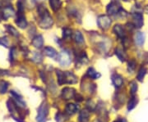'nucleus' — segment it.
I'll list each match as a JSON object with an SVG mask.
<instances>
[{"instance_id":"1","label":"nucleus","mask_w":148,"mask_h":122,"mask_svg":"<svg viewBox=\"0 0 148 122\" xmlns=\"http://www.w3.org/2000/svg\"><path fill=\"white\" fill-rule=\"evenodd\" d=\"M38 13L40 16V26L42 28H49L53 26V18L49 16V12L46 10L45 7H44V6H40L39 9H38Z\"/></svg>"},{"instance_id":"2","label":"nucleus","mask_w":148,"mask_h":122,"mask_svg":"<svg viewBox=\"0 0 148 122\" xmlns=\"http://www.w3.org/2000/svg\"><path fill=\"white\" fill-rule=\"evenodd\" d=\"M57 75H58V84H75L77 82V76L73 73L67 71V72H63L60 70H57Z\"/></svg>"},{"instance_id":"3","label":"nucleus","mask_w":148,"mask_h":122,"mask_svg":"<svg viewBox=\"0 0 148 122\" xmlns=\"http://www.w3.org/2000/svg\"><path fill=\"white\" fill-rule=\"evenodd\" d=\"M97 24L102 30H107L111 25V19L107 16H101L97 20Z\"/></svg>"},{"instance_id":"4","label":"nucleus","mask_w":148,"mask_h":122,"mask_svg":"<svg viewBox=\"0 0 148 122\" xmlns=\"http://www.w3.org/2000/svg\"><path fill=\"white\" fill-rule=\"evenodd\" d=\"M58 62L63 66H68L71 63V58L67 52H61L58 56Z\"/></svg>"},{"instance_id":"5","label":"nucleus","mask_w":148,"mask_h":122,"mask_svg":"<svg viewBox=\"0 0 148 122\" xmlns=\"http://www.w3.org/2000/svg\"><path fill=\"white\" fill-rule=\"evenodd\" d=\"M49 108L47 105L43 104L38 110V116H37V121L39 122H42L45 120V117H47Z\"/></svg>"},{"instance_id":"6","label":"nucleus","mask_w":148,"mask_h":122,"mask_svg":"<svg viewBox=\"0 0 148 122\" xmlns=\"http://www.w3.org/2000/svg\"><path fill=\"white\" fill-rule=\"evenodd\" d=\"M132 20H133L135 27L141 28L143 26V16L141 13L136 12V13L132 14Z\"/></svg>"},{"instance_id":"7","label":"nucleus","mask_w":148,"mask_h":122,"mask_svg":"<svg viewBox=\"0 0 148 122\" xmlns=\"http://www.w3.org/2000/svg\"><path fill=\"white\" fill-rule=\"evenodd\" d=\"M75 95V90L71 88H65L63 89V98L66 100L73 98Z\"/></svg>"},{"instance_id":"8","label":"nucleus","mask_w":148,"mask_h":122,"mask_svg":"<svg viewBox=\"0 0 148 122\" xmlns=\"http://www.w3.org/2000/svg\"><path fill=\"white\" fill-rule=\"evenodd\" d=\"M145 34L143 32H138L135 35V43L138 46H143L145 42Z\"/></svg>"},{"instance_id":"9","label":"nucleus","mask_w":148,"mask_h":122,"mask_svg":"<svg viewBox=\"0 0 148 122\" xmlns=\"http://www.w3.org/2000/svg\"><path fill=\"white\" fill-rule=\"evenodd\" d=\"M32 43L34 47L40 48L43 46V44H44V39H43V37L41 35H37V36H36V37L33 39Z\"/></svg>"},{"instance_id":"10","label":"nucleus","mask_w":148,"mask_h":122,"mask_svg":"<svg viewBox=\"0 0 148 122\" xmlns=\"http://www.w3.org/2000/svg\"><path fill=\"white\" fill-rule=\"evenodd\" d=\"M113 31H114V33L118 37L123 38L125 36L124 30H123V27H122V26H120V25H115V26H114Z\"/></svg>"},{"instance_id":"11","label":"nucleus","mask_w":148,"mask_h":122,"mask_svg":"<svg viewBox=\"0 0 148 122\" xmlns=\"http://www.w3.org/2000/svg\"><path fill=\"white\" fill-rule=\"evenodd\" d=\"M120 8V7H119ZM107 12L110 15H114L119 12V7L115 3H111L110 5L107 7Z\"/></svg>"},{"instance_id":"12","label":"nucleus","mask_w":148,"mask_h":122,"mask_svg":"<svg viewBox=\"0 0 148 122\" xmlns=\"http://www.w3.org/2000/svg\"><path fill=\"white\" fill-rule=\"evenodd\" d=\"M112 81L116 87H120L123 83V80L121 75H114L112 76Z\"/></svg>"},{"instance_id":"13","label":"nucleus","mask_w":148,"mask_h":122,"mask_svg":"<svg viewBox=\"0 0 148 122\" xmlns=\"http://www.w3.org/2000/svg\"><path fill=\"white\" fill-rule=\"evenodd\" d=\"M45 53L47 55L48 57L51 58H55L57 57V52L54 48H51V47H46L44 49Z\"/></svg>"},{"instance_id":"14","label":"nucleus","mask_w":148,"mask_h":122,"mask_svg":"<svg viewBox=\"0 0 148 122\" xmlns=\"http://www.w3.org/2000/svg\"><path fill=\"white\" fill-rule=\"evenodd\" d=\"M16 24L18 26L20 27V28H21V29H24L25 27L27 26V25L25 16H22V15H20V16H18V18L16 19Z\"/></svg>"},{"instance_id":"15","label":"nucleus","mask_w":148,"mask_h":122,"mask_svg":"<svg viewBox=\"0 0 148 122\" xmlns=\"http://www.w3.org/2000/svg\"><path fill=\"white\" fill-rule=\"evenodd\" d=\"M86 75L90 78V79H97V78H99V77H101V74H99L98 72H96L94 68H92V67H90L87 70V72H86Z\"/></svg>"},{"instance_id":"16","label":"nucleus","mask_w":148,"mask_h":122,"mask_svg":"<svg viewBox=\"0 0 148 122\" xmlns=\"http://www.w3.org/2000/svg\"><path fill=\"white\" fill-rule=\"evenodd\" d=\"M78 107L74 105V104H68L66 108H65V111H66V113H68L69 115H73L74 113H76L77 111Z\"/></svg>"},{"instance_id":"17","label":"nucleus","mask_w":148,"mask_h":122,"mask_svg":"<svg viewBox=\"0 0 148 122\" xmlns=\"http://www.w3.org/2000/svg\"><path fill=\"white\" fill-rule=\"evenodd\" d=\"M138 102V98H137L136 96H132V98H130L129 102H128V105H127V109H128V111H131V110H132L135 106H137Z\"/></svg>"},{"instance_id":"18","label":"nucleus","mask_w":148,"mask_h":122,"mask_svg":"<svg viewBox=\"0 0 148 122\" xmlns=\"http://www.w3.org/2000/svg\"><path fill=\"white\" fill-rule=\"evenodd\" d=\"M89 116H90V113L89 112H87L86 110H82L79 115V122H86L89 119Z\"/></svg>"},{"instance_id":"19","label":"nucleus","mask_w":148,"mask_h":122,"mask_svg":"<svg viewBox=\"0 0 148 122\" xmlns=\"http://www.w3.org/2000/svg\"><path fill=\"white\" fill-rule=\"evenodd\" d=\"M147 69L145 66H142L140 68V70H138V75H137V79H138V80L143 81L144 77H145V75L147 74Z\"/></svg>"},{"instance_id":"20","label":"nucleus","mask_w":148,"mask_h":122,"mask_svg":"<svg viewBox=\"0 0 148 122\" xmlns=\"http://www.w3.org/2000/svg\"><path fill=\"white\" fill-rule=\"evenodd\" d=\"M115 53H116L117 57L119 58V59L122 61V62H123V61H125L126 60V54L125 53L123 52V50L122 49V48H116V50H115Z\"/></svg>"},{"instance_id":"21","label":"nucleus","mask_w":148,"mask_h":122,"mask_svg":"<svg viewBox=\"0 0 148 122\" xmlns=\"http://www.w3.org/2000/svg\"><path fill=\"white\" fill-rule=\"evenodd\" d=\"M13 15H14V11L11 7H6L4 11H3V18L4 19H8V18L12 16Z\"/></svg>"},{"instance_id":"22","label":"nucleus","mask_w":148,"mask_h":122,"mask_svg":"<svg viewBox=\"0 0 148 122\" xmlns=\"http://www.w3.org/2000/svg\"><path fill=\"white\" fill-rule=\"evenodd\" d=\"M49 4L53 11H57L60 7L61 2L60 0H49Z\"/></svg>"},{"instance_id":"23","label":"nucleus","mask_w":148,"mask_h":122,"mask_svg":"<svg viewBox=\"0 0 148 122\" xmlns=\"http://www.w3.org/2000/svg\"><path fill=\"white\" fill-rule=\"evenodd\" d=\"M8 88V83L4 80L0 81V94H5Z\"/></svg>"},{"instance_id":"24","label":"nucleus","mask_w":148,"mask_h":122,"mask_svg":"<svg viewBox=\"0 0 148 122\" xmlns=\"http://www.w3.org/2000/svg\"><path fill=\"white\" fill-rule=\"evenodd\" d=\"M74 39H75V41L77 43H83V41H84L83 36H82V33L80 31H77L75 33Z\"/></svg>"},{"instance_id":"25","label":"nucleus","mask_w":148,"mask_h":122,"mask_svg":"<svg viewBox=\"0 0 148 122\" xmlns=\"http://www.w3.org/2000/svg\"><path fill=\"white\" fill-rule=\"evenodd\" d=\"M130 90H131V94L132 95H135V94L137 93V90H138V84L136 83V81H132L130 83Z\"/></svg>"},{"instance_id":"26","label":"nucleus","mask_w":148,"mask_h":122,"mask_svg":"<svg viewBox=\"0 0 148 122\" xmlns=\"http://www.w3.org/2000/svg\"><path fill=\"white\" fill-rule=\"evenodd\" d=\"M136 66H137V62H136V61H134V60H131L129 62H128V70L130 71V72H132L133 71L135 68H136Z\"/></svg>"},{"instance_id":"27","label":"nucleus","mask_w":148,"mask_h":122,"mask_svg":"<svg viewBox=\"0 0 148 122\" xmlns=\"http://www.w3.org/2000/svg\"><path fill=\"white\" fill-rule=\"evenodd\" d=\"M8 30L10 32V34H12V35H15V36H17L18 35V32L16 31V30L15 28H13L12 26H8Z\"/></svg>"},{"instance_id":"28","label":"nucleus","mask_w":148,"mask_h":122,"mask_svg":"<svg viewBox=\"0 0 148 122\" xmlns=\"http://www.w3.org/2000/svg\"><path fill=\"white\" fill-rule=\"evenodd\" d=\"M25 3L29 8H32L36 4V0H25Z\"/></svg>"},{"instance_id":"29","label":"nucleus","mask_w":148,"mask_h":122,"mask_svg":"<svg viewBox=\"0 0 148 122\" xmlns=\"http://www.w3.org/2000/svg\"><path fill=\"white\" fill-rule=\"evenodd\" d=\"M71 35H72V30H69V29H68V28H65V29L64 30V34H63V36H64V38L69 37Z\"/></svg>"},{"instance_id":"30","label":"nucleus","mask_w":148,"mask_h":122,"mask_svg":"<svg viewBox=\"0 0 148 122\" xmlns=\"http://www.w3.org/2000/svg\"><path fill=\"white\" fill-rule=\"evenodd\" d=\"M17 7H18V11L21 12L24 10V3H23L22 0H19L17 2Z\"/></svg>"},{"instance_id":"31","label":"nucleus","mask_w":148,"mask_h":122,"mask_svg":"<svg viewBox=\"0 0 148 122\" xmlns=\"http://www.w3.org/2000/svg\"><path fill=\"white\" fill-rule=\"evenodd\" d=\"M114 122H127V120L126 119H124V118H120V119H118L117 121H115Z\"/></svg>"},{"instance_id":"32","label":"nucleus","mask_w":148,"mask_h":122,"mask_svg":"<svg viewBox=\"0 0 148 122\" xmlns=\"http://www.w3.org/2000/svg\"><path fill=\"white\" fill-rule=\"evenodd\" d=\"M144 62H145L146 63H148V52L146 53L145 56H144Z\"/></svg>"},{"instance_id":"33","label":"nucleus","mask_w":148,"mask_h":122,"mask_svg":"<svg viewBox=\"0 0 148 122\" xmlns=\"http://www.w3.org/2000/svg\"><path fill=\"white\" fill-rule=\"evenodd\" d=\"M124 1H128V0H124Z\"/></svg>"}]
</instances>
